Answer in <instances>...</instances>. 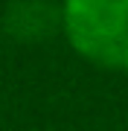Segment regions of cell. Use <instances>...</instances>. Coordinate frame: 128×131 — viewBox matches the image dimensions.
<instances>
[{
    "label": "cell",
    "mask_w": 128,
    "mask_h": 131,
    "mask_svg": "<svg viewBox=\"0 0 128 131\" xmlns=\"http://www.w3.org/2000/svg\"><path fill=\"white\" fill-rule=\"evenodd\" d=\"M61 26L85 58L128 70V0H64Z\"/></svg>",
    "instance_id": "6da1fadb"
},
{
    "label": "cell",
    "mask_w": 128,
    "mask_h": 131,
    "mask_svg": "<svg viewBox=\"0 0 128 131\" xmlns=\"http://www.w3.org/2000/svg\"><path fill=\"white\" fill-rule=\"evenodd\" d=\"M61 24V12L47 0H15L6 9L3 29L18 41H41Z\"/></svg>",
    "instance_id": "7a4b0ae2"
}]
</instances>
